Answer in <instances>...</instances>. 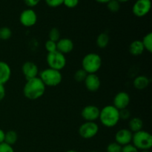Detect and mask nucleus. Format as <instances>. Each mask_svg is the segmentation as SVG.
<instances>
[{"label": "nucleus", "instance_id": "b1692460", "mask_svg": "<svg viewBox=\"0 0 152 152\" xmlns=\"http://www.w3.org/2000/svg\"><path fill=\"white\" fill-rule=\"evenodd\" d=\"M87 75V73H86L83 68H80V69H78L75 73H74V79L75 80V81L77 82V83H84Z\"/></svg>", "mask_w": 152, "mask_h": 152}, {"label": "nucleus", "instance_id": "a19ab883", "mask_svg": "<svg viewBox=\"0 0 152 152\" xmlns=\"http://www.w3.org/2000/svg\"><path fill=\"white\" fill-rule=\"evenodd\" d=\"M90 152H99V151H90Z\"/></svg>", "mask_w": 152, "mask_h": 152}, {"label": "nucleus", "instance_id": "c85d7f7f", "mask_svg": "<svg viewBox=\"0 0 152 152\" xmlns=\"http://www.w3.org/2000/svg\"><path fill=\"white\" fill-rule=\"evenodd\" d=\"M47 5L50 7H58L63 4L64 0H45Z\"/></svg>", "mask_w": 152, "mask_h": 152}, {"label": "nucleus", "instance_id": "1a4fd4ad", "mask_svg": "<svg viewBox=\"0 0 152 152\" xmlns=\"http://www.w3.org/2000/svg\"><path fill=\"white\" fill-rule=\"evenodd\" d=\"M151 0H137L132 7V13L137 17H143L150 12Z\"/></svg>", "mask_w": 152, "mask_h": 152}, {"label": "nucleus", "instance_id": "4468645a", "mask_svg": "<svg viewBox=\"0 0 152 152\" xmlns=\"http://www.w3.org/2000/svg\"><path fill=\"white\" fill-rule=\"evenodd\" d=\"M86 89L90 92H96L101 86V81L96 74H88L84 81Z\"/></svg>", "mask_w": 152, "mask_h": 152}, {"label": "nucleus", "instance_id": "9d476101", "mask_svg": "<svg viewBox=\"0 0 152 152\" xmlns=\"http://www.w3.org/2000/svg\"><path fill=\"white\" fill-rule=\"evenodd\" d=\"M100 109L96 105H88L85 106L81 111V116L86 122H95L99 119Z\"/></svg>", "mask_w": 152, "mask_h": 152}, {"label": "nucleus", "instance_id": "412c9836", "mask_svg": "<svg viewBox=\"0 0 152 152\" xmlns=\"http://www.w3.org/2000/svg\"><path fill=\"white\" fill-rule=\"evenodd\" d=\"M18 140V134L15 131L10 130L7 131L4 134V142L8 144V145L13 146L14 144L16 143Z\"/></svg>", "mask_w": 152, "mask_h": 152}, {"label": "nucleus", "instance_id": "ea45409f", "mask_svg": "<svg viewBox=\"0 0 152 152\" xmlns=\"http://www.w3.org/2000/svg\"><path fill=\"white\" fill-rule=\"evenodd\" d=\"M140 152H151L150 150H145V151H140Z\"/></svg>", "mask_w": 152, "mask_h": 152}, {"label": "nucleus", "instance_id": "f8f14e48", "mask_svg": "<svg viewBox=\"0 0 152 152\" xmlns=\"http://www.w3.org/2000/svg\"><path fill=\"white\" fill-rule=\"evenodd\" d=\"M22 72L26 80L39 77V71L37 64L31 61L24 62L22 66Z\"/></svg>", "mask_w": 152, "mask_h": 152}, {"label": "nucleus", "instance_id": "79ce46f5", "mask_svg": "<svg viewBox=\"0 0 152 152\" xmlns=\"http://www.w3.org/2000/svg\"><path fill=\"white\" fill-rule=\"evenodd\" d=\"M0 42H1V39H0Z\"/></svg>", "mask_w": 152, "mask_h": 152}, {"label": "nucleus", "instance_id": "e433bc0d", "mask_svg": "<svg viewBox=\"0 0 152 152\" xmlns=\"http://www.w3.org/2000/svg\"><path fill=\"white\" fill-rule=\"evenodd\" d=\"M96 2L99 3V4H107L108 1H110L111 0H95Z\"/></svg>", "mask_w": 152, "mask_h": 152}, {"label": "nucleus", "instance_id": "6e6552de", "mask_svg": "<svg viewBox=\"0 0 152 152\" xmlns=\"http://www.w3.org/2000/svg\"><path fill=\"white\" fill-rule=\"evenodd\" d=\"M37 14L32 8H28L22 11L19 15V22L25 28H31L37 24Z\"/></svg>", "mask_w": 152, "mask_h": 152}, {"label": "nucleus", "instance_id": "ddd939ff", "mask_svg": "<svg viewBox=\"0 0 152 152\" xmlns=\"http://www.w3.org/2000/svg\"><path fill=\"white\" fill-rule=\"evenodd\" d=\"M133 133L129 129H121L117 132L114 136L115 142L121 146L132 143Z\"/></svg>", "mask_w": 152, "mask_h": 152}, {"label": "nucleus", "instance_id": "4c0bfd02", "mask_svg": "<svg viewBox=\"0 0 152 152\" xmlns=\"http://www.w3.org/2000/svg\"><path fill=\"white\" fill-rule=\"evenodd\" d=\"M117 1H119L120 3H126L127 2V1H130V0H117Z\"/></svg>", "mask_w": 152, "mask_h": 152}, {"label": "nucleus", "instance_id": "423d86ee", "mask_svg": "<svg viewBox=\"0 0 152 152\" xmlns=\"http://www.w3.org/2000/svg\"><path fill=\"white\" fill-rule=\"evenodd\" d=\"M46 62L48 65V68L59 71L64 69L67 64L65 55L58 50L51 53H48L46 56Z\"/></svg>", "mask_w": 152, "mask_h": 152}, {"label": "nucleus", "instance_id": "6ab92c4d", "mask_svg": "<svg viewBox=\"0 0 152 152\" xmlns=\"http://www.w3.org/2000/svg\"><path fill=\"white\" fill-rule=\"evenodd\" d=\"M142 128H143V122L140 117H135L129 119V129L132 133H136L142 130Z\"/></svg>", "mask_w": 152, "mask_h": 152}, {"label": "nucleus", "instance_id": "a211bd4d", "mask_svg": "<svg viewBox=\"0 0 152 152\" xmlns=\"http://www.w3.org/2000/svg\"><path fill=\"white\" fill-rule=\"evenodd\" d=\"M129 53L132 56H140V55H142L143 53V52L145 51V49H144V47L142 45L141 40L137 39L131 42V44L129 45Z\"/></svg>", "mask_w": 152, "mask_h": 152}, {"label": "nucleus", "instance_id": "4be33fe9", "mask_svg": "<svg viewBox=\"0 0 152 152\" xmlns=\"http://www.w3.org/2000/svg\"><path fill=\"white\" fill-rule=\"evenodd\" d=\"M142 44L143 45L145 50L148 51V53L152 52V33L149 32L145 34L143 37L142 39L141 40Z\"/></svg>", "mask_w": 152, "mask_h": 152}, {"label": "nucleus", "instance_id": "20e7f679", "mask_svg": "<svg viewBox=\"0 0 152 152\" xmlns=\"http://www.w3.org/2000/svg\"><path fill=\"white\" fill-rule=\"evenodd\" d=\"M102 60L101 56L96 53H87L82 60V68L87 73L96 74L102 67Z\"/></svg>", "mask_w": 152, "mask_h": 152}, {"label": "nucleus", "instance_id": "dca6fc26", "mask_svg": "<svg viewBox=\"0 0 152 152\" xmlns=\"http://www.w3.org/2000/svg\"><path fill=\"white\" fill-rule=\"evenodd\" d=\"M11 68L4 61H0V84L5 85L11 77Z\"/></svg>", "mask_w": 152, "mask_h": 152}, {"label": "nucleus", "instance_id": "bb28decb", "mask_svg": "<svg viewBox=\"0 0 152 152\" xmlns=\"http://www.w3.org/2000/svg\"><path fill=\"white\" fill-rule=\"evenodd\" d=\"M122 148L123 146L118 144L117 142H116L115 141L113 142H111L108 145L106 148V151L107 152H121L122 151Z\"/></svg>", "mask_w": 152, "mask_h": 152}, {"label": "nucleus", "instance_id": "5701e85b", "mask_svg": "<svg viewBox=\"0 0 152 152\" xmlns=\"http://www.w3.org/2000/svg\"><path fill=\"white\" fill-rule=\"evenodd\" d=\"M13 33H12L11 29L8 27H1L0 28V39L7 41L11 38Z\"/></svg>", "mask_w": 152, "mask_h": 152}, {"label": "nucleus", "instance_id": "473e14b6", "mask_svg": "<svg viewBox=\"0 0 152 152\" xmlns=\"http://www.w3.org/2000/svg\"><path fill=\"white\" fill-rule=\"evenodd\" d=\"M0 152H15V151L12 145L2 142L0 144Z\"/></svg>", "mask_w": 152, "mask_h": 152}, {"label": "nucleus", "instance_id": "7ed1b4c3", "mask_svg": "<svg viewBox=\"0 0 152 152\" xmlns=\"http://www.w3.org/2000/svg\"><path fill=\"white\" fill-rule=\"evenodd\" d=\"M39 77L46 87H56L60 85L62 81L61 71L50 68L42 70L39 74Z\"/></svg>", "mask_w": 152, "mask_h": 152}, {"label": "nucleus", "instance_id": "cd10ccee", "mask_svg": "<svg viewBox=\"0 0 152 152\" xmlns=\"http://www.w3.org/2000/svg\"><path fill=\"white\" fill-rule=\"evenodd\" d=\"M45 48L47 50L48 53H51V52L56 51V42L51 41L50 39H48L45 43Z\"/></svg>", "mask_w": 152, "mask_h": 152}, {"label": "nucleus", "instance_id": "f257e3e1", "mask_svg": "<svg viewBox=\"0 0 152 152\" xmlns=\"http://www.w3.org/2000/svg\"><path fill=\"white\" fill-rule=\"evenodd\" d=\"M46 86L42 82L39 77L27 80L23 88V94L30 100H37L45 94Z\"/></svg>", "mask_w": 152, "mask_h": 152}, {"label": "nucleus", "instance_id": "2f4dec72", "mask_svg": "<svg viewBox=\"0 0 152 152\" xmlns=\"http://www.w3.org/2000/svg\"><path fill=\"white\" fill-rule=\"evenodd\" d=\"M121 152H140L139 150L134 146L132 143L123 146Z\"/></svg>", "mask_w": 152, "mask_h": 152}, {"label": "nucleus", "instance_id": "2eb2a0df", "mask_svg": "<svg viewBox=\"0 0 152 152\" xmlns=\"http://www.w3.org/2000/svg\"><path fill=\"white\" fill-rule=\"evenodd\" d=\"M74 48V42L69 38H60L56 42V50L64 55L70 53Z\"/></svg>", "mask_w": 152, "mask_h": 152}, {"label": "nucleus", "instance_id": "9b49d317", "mask_svg": "<svg viewBox=\"0 0 152 152\" xmlns=\"http://www.w3.org/2000/svg\"><path fill=\"white\" fill-rule=\"evenodd\" d=\"M131 102V97L126 91H120L116 94L113 99V105L116 108L120 110L128 108Z\"/></svg>", "mask_w": 152, "mask_h": 152}, {"label": "nucleus", "instance_id": "58836bf2", "mask_svg": "<svg viewBox=\"0 0 152 152\" xmlns=\"http://www.w3.org/2000/svg\"><path fill=\"white\" fill-rule=\"evenodd\" d=\"M65 152H77V151H75V150H68V151H67Z\"/></svg>", "mask_w": 152, "mask_h": 152}, {"label": "nucleus", "instance_id": "72a5a7b5", "mask_svg": "<svg viewBox=\"0 0 152 152\" xmlns=\"http://www.w3.org/2000/svg\"><path fill=\"white\" fill-rule=\"evenodd\" d=\"M23 1L28 7H29L30 8H32V7H36L40 2L41 0H23Z\"/></svg>", "mask_w": 152, "mask_h": 152}, {"label": "nucleus", "instance_id": "39448f33", "mask_svg": "<svg viewBox=\"0 0 152 152\" xmlns=\"http://www.w3.org/2000/svg\"><path fill=\"white\" fill-rule=\"evenodd\" d=\"M132 143L140 151L150 150L152 147V135L144 130L134 133Z\"/></svg>", "mask_w": 152, "mask_h": 152}, {"label": "nucleus", "instance_id": "f704fd0d", "mask_svg": "<svg viewBox=\"0 0 152 152\" xmlns=\"http://www.w3.org/2000/svg\"><path fill=\"white\" fill-rule=\"evenodd\" d=\"M6 96V90L4 85L0 84V102L4 99Z\"/></svg>", "mask_w": 152, "mask_h": 152}, {"label": "nucleus", "instance_id": "393cba45", "mask_svg": "<svg viewBox=\"0 0 152 152\" xmlns=\"http://www.w3.org/2000/svg\"><path fill=\"white\" fill-rule=\"evenodd\" d=\"M60 31L57 28H52L48 34V39L57 42L60 39Z\"/></svg>", "mask_w": 152, "mask_h": 152}, {"label": "nucleus", "instance_id": "7c9ffc66", "mask_svg": "<svg viewBox=\"0 0 152 152\" xmlns=\"http://www.w3.org/2000/svg\"><path fill=\"white\" fill-rule=\"evenodd\" d=\"M120 120H129L131 118V112L128 108H125V109L120 110Z\"/></svg>", "mask_w": 152, "mask_h": 152}, {"label": "nucleus", "instance_id": "f03ea898", "mask_svg": "<svg viewBox=\"0 0 152 152\" xmlns=\"http://www.w3.org/2000/svg\"><path fill=\"white\" fill-rule=\"evenodd\" d=\"M99 120L106 128H114L120 120V111L113 105H108L100 109Z\"/></svg>", "mask_w": 152, "mask_h": 152}, {"label": "nucleus", "instance_id": "c9c22d12", "mask_svg": "<svg viewBox=\"0 0 152 152\" xmlns=\"http://www.w3.org/2000/svg\"><path fill=\"white\" fill-rule=\"evenodd\" d=\"M4 134H5V132H4L2 129H0V144L2 143V142H4Z\"/></svg>", "mask_w": 152, "mask_h": 152}, {"label": "nucleus", "instance_id": "f3484780", "mask_svg": "<svg viewBox=\"0 0 152 152\" xmlns=\"http://www.w3.org/2000/svg\"><path fill=\"white\" fill-rule=\"evenodd\" d=\"M150 79L145 75H139L134 78L133 86L137 90L142 91L147 88L150 84Z\"/></svg>", "mask_w": 152, "mask_h": 152}, {"label": "nucleus", "instance_id": "c756f323", "mask_svg": "<svg viewBox=\"0 0 152 152\" xmlns=\"http://www.w3.org/2000/svg\"><path fill=\"white\" fill-rule=\"evenodd\" d=\"M80 0H64L63 4L68 8H74L78 5Z\"/></svg>", "mask_w": 152, "mask_h": 152}, {"label": "nucleus", "instance_id": "a878e982", "mask_svg": "<svg viewBox=\"0 0 152 152\" xmlns=\"http://www.w3.org/2000/svg\"><path fill=\"white\" fill-rule=\"evenodd\" d=\"M106 4L108 10L112 13H117L120 9V3L117 0H111Z\"/></svg>", "mask_w": 152, "mask_h": 152}, {"label": "nucleus", "instance_id": "aec40b11", "mask_svg": "<svg viewBox=\"0 0 152 152\" xmlns=\"http://www.w3.org/2000/svg\"><path fill=\"white\" fill-rule=\"evenodd\" d=\"M110 37L107 33H101L97 36L96 39V44L99 48H105L109 44Z\"/></svg>", "mask_w": 152, "mask_h": 152}, {"label": "nucleus", "instance_id": "0eeeda50", "mask_svg": "<svg viewBox=\"0 0 152 152\" xmlns=\"http://www.w3.org/2000/svg\"><path fill=\"white\" fill-rule=\"evenodd\" d=\"M99 126L95 122H85L79 128V134L86 140L94 137L99 132Z\"/></svg>", "mask_w": 152, "mask_h": 152}]
</instances>
